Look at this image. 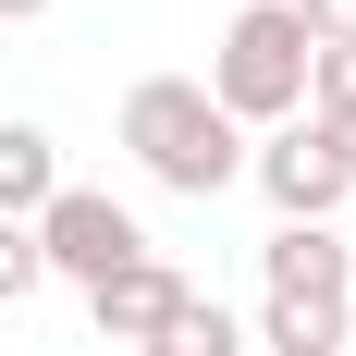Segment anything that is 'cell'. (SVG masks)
<instances>
[{
	"label": "cell",
	"mask_w": 356,
	"mask_h": 356,
	"mask_svg": "<svg viewBox=\"0 0 356 356\" xmlns=\"http://www.w3.org/2000/svg\"><path fill=\"white\" fill-rule=\"evenodd\" d=\"M62 197V136L49 123H0V221H37Z\"/></svg>",
	"instance_id": "cell-8"
},
{
	"label": "cell",
	"mask_w": 356,
	"mask_h": 356,
	"mask_svg": "<svg viewBox=\"0 0 356 356\" xmlns=\"http://www.w3.org/2000/svg\"><path fill=\"white\" fill-rule=\"evenodd\" d=\"M258 295H332V307H344V295H356L344 234H295V221H270V246H258Z\"/></svg>",
	"instance_id": "cell-6"
},
{
	"label": "cell",
	"mask_w": 356,
	"mask_h": 356,
	"mask_svg": "<svg viewBox=\"0 0 356 356\" xmlns=\"http://www.w3.org/2000/svg\"><path fill=\"white\" fill-rule=\"evenodd\" d=\"M246 184L270 197V221H295V234H332V209L356 197L344 160L320 147V123H270V136H246Z\"/></svg>",
	"instance_id": "cell-4"
},
{
	"label": "cell",
	"mask_w": 356,
	"mask_h": 356,
	"mask_svg": "<svg viewBox=\"0 0 356 356\" xmlns=\"http://www.w3.org/2000/svg\"><path fill=\"white\" fill-rule=\"evenodd\" d=\"M344 356H356V307H344Z\"/></svg>",
	"instance_id": "cell-15"
},
{
	"label": "cell",
	"mask_w": 356,
	"mask_h": 356,
	"mask_svg": "<svg viewBox=\"0 0 356 356\" xmlns=\"http://www.w3.org/2000/svg\"><path fill=\"white\" fill-rule=\"evenodd\" d=\"M307 49H356V0H283Z\"/></svg>",
	"instance_id": "cell-12"
},
{
	"label": "cell",
	"mask_w": 356,
	"mask_h": 356,
	"mask_svg": "<svg viewBox=\"0 0 356 356\" xmlns=\"http://www.w3.org/2000/svg\"><path fill=\"white\" fill-rule=\"evenodd\" d=\"M184 295H197V283H184L172 258L147 246V258H123L111 283H86V320H99V344H147V332H160V320L184 307Z\"/></svg>",
	"instance_id": "cell-5"
},
{
	"label": "cell",
	"mask_w": 356,
	"mask_h": 356,
	"mask_svg": "<svg viewBox=\"0 0 356 356\" xmlns=\"http://www.w3.org/2000/svg\"><path fill=\"white\" fill-rule=\"evenodd\" d=\"M25 234H37V258H49V283H111L123 258H147V221L123 209L111 184H62Z\"/></svg>",
	"instance_id": "cell-3"
},
{
	"label": "cell",
	"mask_w": 356,
	"mask_h": 356,
	"mask_svg": "<svg viewBox=\"0 0 356 356\" xmlns=\"http://www.w3.org/2000/svg\"><path fill=\"white\" fill-rule=\"evenodd\" d=\"M37 13H49V0H0V25H37Z\"/></svg>",
	"instance_id": "cell-14"
},
{
	"label": "cell",
	"mask_w": 356,
	"mask_h": 356,
	"mask_svg": "<svg viewBox=\"0 0 356 356\" xmlns=\"http://www.w3.org/2000/svg\"><path fill=\"white\" fill-rule=\"evenodd\" d=\"M123 147H136V172L172 184V197H221V184H246V136L209 111L197 74H136V86H123Z\"/></svg>",
	"instance_id": "cell-1"
},
{
	"label": "cell",
	"mask_w": 356,
	"mask_h": 356,
	"mask_svg": "<svg viewBox=\"0 0 356 356\" xmlns=\"http://www.w3.org/2000/svg\"><path fill=\"white\" fill-rule=\"evenodd\" d=\"M344 307H356V295H344ZM344 307H332V295H258L246 356H344Z\"/></svg>",
	"instance_id": "cell-7"
},
{
	"label": "cell",
	"mask_w": 356,
	"mask_h": 356,
	"mask_svg": "<svg viewBox=\"0 0 356 356\" xmlns=\"http://www.w3.org/2000/svg\"><path fill=\"white\" fill-rule=\"evenodd\" d=\"M136 356H246V320H234L221 295H184V307H172L160 332H147Z\"/></svg>",
	"instance_id": "cell-9"
},
{
	"label": "cell",
	"mask_w": 356,
	"mask_h": 356,
	"mask_svg": "<svg viewBox=\"0 0 356 356\" xmlns=\"http://www.w3.org/2000/svg\"><path fill=\"white\" fill-rule=\"evenodd\" d=\"M320 147L344 160V184H356V123H320Z\"/></svg>",
	"instance_id": "cell-13"
},
{
	"label": "cell",
	"mask_w": 356,
	"mask_h": 356,
	"mask_svg": "<svg viewBox=\"0 0 356 356\" xmlns=\"http://www.w3.org/2000/svg\"><path fill=\"white\" fill-rule=\"evenodd\" d=\"M209 111L234 123V136H270V123H295L307 111V37H295V13L283 0H246L234 25H221V49H209Z\"/></svg>",
	"instance_id": "cell-2"
},
{
	"label": "cell",
	"mask_w": 356,
	"mask_h": 356,
	"mask_svg": "<svg viewBox=\"0 0 356 356\" xmlns=\"http://www.w3.org/2000/svg\"><path fill=\"white\" fill-rule=\"evenodd\" d=\"M295 123H356V49H307V111Z\"/></svg>",
	"instance_id": "cell-10"
},
{
	"label": "cell",
	"mask_w": 356,
	"mask_h": 356,
	"mask_svg": "<svg viewBox=\"0 0 356 356\" xmlns=\"http://www.w3.org/2000/svg\"><path fill=\"white\" fill-rule=\"evenodd\" d=\"M25 295H49V258H37L25 221H0V307H25Z\"/></svg>",
	"instance_id": "cell-11"
}]
</instances>
